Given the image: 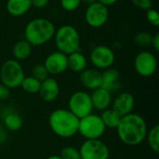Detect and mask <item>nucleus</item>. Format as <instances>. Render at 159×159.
Here are the masks:
<instances>
[{
    "label": "nucleus",
    "mask_w": 159,
    "mask_h": 159,
    "mask_svg": "<svg viewBox=\"0 0 159 159\" xmlns=\"http://www.w3.org/2000/svg\"><path fill=\"white\" fill-rule=\"evenodd\" d=\"M147 130L144 118L134 113L122 116L116 128L119 140L128 146L140 145L145 140Z\"/></svg>",
    "instance_id": "f257e3e1"
},
{
    "label": "nucleus",
    "mask_w": 159,
    "mask_h": 159,
    "mask_svg": "<svg viewBox=\"0 0 159 159\" xmlns=\"http://www.w3.org/2000/svg\"><path fill=\"white\" fill-rule=\"evenodd\" d=\"M79 119L68 109H56L48 116V125L52 132L64 139L74 137L78 131Z\"/></svg>",
    "instance_id": "f03ea898"
},
{
    "label": "nucleus",
    "mask_w": 159,
    "mask_h": 159,
    "mask_svg": "<svg viewBox=\"0 0 159 159\" xmlns=\"http://www.w3.org/2000/svg\"><path fill=\"white\" fill-rule=\"evenodd\" d=\"M56 28L52 21L46 18L30 20L24 29V37L32 47H38L49 42L55 34Z\"/></svg>",
    "instance_id": "7ed1b4c3"
},
{
    "label": "nucleus",
    "mask_w": 159,
    "mask_h": 159,
    "mask_svg": "<svg viewBox=\"0 0 159 159\" xmlns=\"http://www.w3.org/2000/svg\"><path fill=\"white\" fill-rule=\"evenodd\" d=\"M54 38L58 51L65 55L80 50V34L77 29L72 25L65 24L58 28Z\"/></svg>",
    "instance_id": "20e7f679"
},
{
    "label": "nucleus",
    "mask_w": 159,
    "mask_h": 159,
    "mask_svg": "<svg viewBox=\"0 0 159 159\" xmlns=\"http://www.w3.org/2000/svg\"><path fill=\"white\" fill-rule=\"evenodd\" d=\"M25 77L23 67L20 62L15 59L6 61L0 68L1 84L7 87L9 89L20 87V84Z\"/></svg>",
    "instance_id": "39448f33"
},
{
    "label": "nucleus",
    "mask_w": 159,
    "mask_h": 159,
    "mask_svg": "<svg viewBox=\"0 0 159 159\" xmlns=\"http://www.w3.org/2000/svg\"><path fill=\"white\" fill-rule=\"evenodd\" d=\"M106 128L101 119V116L95 114H89L79 119L78 131L85 140H97L104 134Z\"/></svg>",
    "instance_id": "423d86ee"
},
{
    "label": "nucleus",
    "mask_w": 159,
    "mask_h": 159,
    "mask_svg": "<svg viewBox=\"0 0 159 159\" xmlns=\"http://www.w3.org/2000/svg\"><path fill=\"white\" fill-rule=\"evenodd\" d=\"M68 110L78 119L91 114L93 106L90 94L84 90L74 92L68 100Z\"/></svg>",
    "instance_id": "0eeeda50"
},
{
    "label": "nucleus",
    "mask_w": 159,
    "mask_h": 159,
    "mask_svg": "<svg viewBox=\"0 0 159 159\" xmlns=\"http://www.w3.org/2000/svg\"><path fill=\"white\" fill-rule=\"evenodd\" d=\"M81 159H109L110 150L101 139L85 140L78 149Z\"/></svg>",
    "instance_id": "6e6552de"
},
{
    "label": "nucleus",
    "mask_w": 159,
    "mask_h": 159,
    "mask_svg": "<svg viewBox=\"0 0 159 159\" xmlns=\"http://www.w3.org/2000/svg\"><path fill=\"white\" fill-rule=\"evenodd\" d=\"M89 61L95 69L106 70L111 68L116 61L115 51L107 46H96L89 53Z\"/></svg>",
    "instance_id": "1a4fd4ad"
},
{
    "label": "nucleus",
    "mask_w": 159,
    "mask_h": 159,
    "mask_svg": "<svg viewBox=\"0 0 159 159\" xmlns=\"http://www.w3.org/2000/svg\"><path fill=\"white\" fill-rule=\"evenodd\" d=\"M109 19V9L98 1L88 6L85 12V20L92 28L102 27Z\"/></svg>",
    "instance_id": "9d476101"
},
{
    "label": "nucleus",
    "mask_w": 159,
    "mask_h": 159,
    "mask_svg": "<svg viewBox=\"0 0 159 159\" xmlns=\"http://www.w3.org/2000/svg\"><path fill=\"white\" fill-rule=\"evenodd\" d=\"M134 69L136 73L143 77L153 75L157 69V60L150 51H141L134 59Z\"/></svg>",
    "instance_id": "9b49d317"
},
{
    "label": "nucleus",
    "mask_w": 159,
    "mask_h": 159,
    "mask_svg": "<svg viewBox=\"0 0 159 159\" xmlns=\"http://www.w3.org/2000/svg\"><path fill=\"white\" fill-rule=\"evenodd\" d=\"M43 64L45 65L49 75H61L68 69L67 55L58 50L54 51L47 56Z\"/></svg>",
    "instance_id": "f8f14e48"
},
{
    "label": "nucleus",
    "mask_w": 159,
    "mask_h": 159,
    "mask_svg": "<svg viewBox=\"0 0 159 159\" xmlns=\"http://www.w3.org/2000/svg\"><path fill=\"white\" fill-rule=\"evenodd\" d=\"M112 108L121 116L132 113L135 105V99L129 92H120L112 101Z\"/></svg>",
    "instance_id": "ddd939ff"
},
{
    "label": "nucleus",
    "mask_w": 159,
    "mask_h": 159,
    "mask_svg": "<svg viewBox=\"0 0 159 159\" xmlns=\"http://www.w3.org/2000/svg\"><path fill=\"white\" fill-rule=\"evenodd\" d=\"M120 73L115 68H108L102 73V88L108 90L111 94L118 92L121 89Z\"/></svg>",
    "instance_id": "4468645a"
},
{
    "label": "nucleus",
    "mask_w": 159,
    "mask_h": 159,
    "mask_svg": "<svg viewBox=\"0 0 159 159\" xmlns=\"http://www.w3.org/2000/svg\"><path fill=\"white\" fill-rule=\"evenodd\" d=\"M38 93L44 102H52L60 95V85L55 78L48 77L41 82Z\"/></svg>",
    "instance_id": "2eb2a0df"
},
{
    "label": "nucleus",
    "mask_w": 159,
    "mask_h": 159,
    "mask_svg": "<svg viewBox=\"0 0 159 159\" xmlns=\"http://www.w3.org/2000/svg\"><path fill=\"white\" fill-rule=\"evenodd\" d=\"M79 80L85 89L94 90L102 86V73L95 68H86L80 73Z\"/></svg>",
    "instance_id": "dca6fc26"
},
{
    "label": "nucleus",
    "mask_w": 159,
    "mask_h": 159,
    "mask_svg": "<svg viewBox=\"0 0 159 159\" xmlns=\"http://www.w3.org/2000/svg\"><path fill=\"white\" fill-rule=\"evenodd\" d=\"M90 99L93 109L101 112L110 108L113 101L112 94L102 87L92 90V93L90 94Z\"/></svg>",
    "instance_id": "f3484780"
},
{
    "label": "nucleus",
    "mask_w": 159,
    "mask_h": 159,
    "mask_svg": "<svg viewBox=\"0 0 159 159\" xmlns=\"http://www.w3.org/2000/svg\"><path fill=\"white\" fill-rule=\"evenodd\" d=\"M31 7V0H7L6 4L7 11L13 17H21L25 15Z\"/></svg>",
    "instance_id": "a211bd4d"
},
{
    "label": "nucleus",
    "mask_w": 159,
    "mask_h": 159,
    "mask_svg": "<svg viewBox=\"0 0 159 159\" xmlns=\"http://www.w3.org/2000/svg\"><path fill=\"white\" fill-rule=\"evenodd\" d=\"M67 62H68V69H70L74 73L80 74L82 71H84L87 68L88 59L79 50L67 55Z\"/></svg>",
    "instance_id": "6ab92c4d"
},
{
    "label": "nucleus",
    "mask_w": 159,
    "mask_h": 159,
    "mask_svg": "<svg viewBox=\"0 0 159 159\" xmlns=\"http://www.w3.org/2000/svg\"><path fill=\"white\" fill-rule=\"evenodd\" d=\"M32 49H33L32 45L25 39H22V40L17 41L14 44L13 48H12V54L15 60L19 61H24V60H27L31 56Z\"/></svg>",
    "instance_id": "aec40b11"
},
{
    "label": "nucleus",
    "mask_w": 159,
    "mask_h": 159,
    "mask_svg": "<svg viewBox=\"0 0 159 159\" xmlns=\"http://www.w3.org/2000/svg\"><path fill=\"white\" fill-rule=\"evenodd\" d=\"M4 128L9 131H18L23 126V120L20 115L14 111L5 113L3 118Z\"/></svg>",
    "instance_id": "412c9836"
},
{
    "label": "nucleus",
    "mask_w": 159,
    "mask_h": 159,
    "mask_svg": "<svg viewBox=\"0 0 159 159\" xmlns=\"http://www.w3.org/2000/svg\"><path fill=\"white\" fill-rule=\"evenodd\" d=\"M100 116H101V119L102 120L105 128H109V129H116L120 122V119L122 117L113 108H108V109L102 111V115Z\"/></svg>",
    "instance_id": "4be33fe9"
},
{
    "label": "nucleus",
    "mask_w": 159,
    "mask_h": 159,
    "mask_svg": "<svg viewBox=\"0 0 159 159\" xmlns=\"http://www.w3.org/2000/svg\"><path fill=\"white\" fill-rule=\"evenodd\" d=\"M147 141L148 146L150 149L157 154L159 152V126L156 125L147 130V134L145 137Z\"/></svg>",
    "instance_id": "5701e85b"
},
{
    "label": "nucleus",
    "mask_w": 159,
    "mask_h": 159,
    "mask_svg": "<svg viewBox=\"0 0 159 159\" xmlns=\"http://www.w3.org/2000/svg\"><path fill=\"white\" fill-rule=\"evenodd\" d=\"M40 85H41V82L39 80H37L36 78L30 75V76H25L23 78V80L20 84V88L26 93L36 94L39 91Z\"/></svg>",
    "instance_id": "b1692460"
},
{
    "label": "nucleus",
    "mask_w": 159,
    "mask_h": 159,
    "mask_svg": "<svg viewBox=\"0 0 159 159\" xmlns=\"http://www.w3.org/2000/svg\"><path fill=\"white\" fill-rule=\"evenodd\" d=\"M32 76L42 82L49 77V74L43 63H37L32 68Z\"/></svg>",
    "instance_id": "393cba45"
},
{
    "label": "nucleus",
    "mask_w": 159,
    "mask_h": 159,
    "mask_svg": "<svg viewBox=\"0 0 159 159\" xmlns=\"http://www.w3.org/2000/svg\"><path fill=\"white\" fill-rule=\"evenodd\" d=\"M59 156L61 157V159H81L79 150L74 146L63 147L61 150Z\"/></svg>",
    "instance_id": "a878e982"
},
{
    "label": "nucleus",
    "mask_w": 159,
    "mask_h": 159,
    "mask_svg": "<svg viewBox=\"0 0 159 159\" xmlns=\"http://www.w3.org/2000/svg\"><path fill=\"white\" fill-rule=\"evenodd\" d=\"M152 38H153V35L150 33H148V32H140L135 35L134 40H135V42H136V44L138 46H140L142 48H146V47L151 46Z\"/></svg>",
    "instance_id": "bb28decb"
},
{
    "label": "nucleus",
    "mask_w": 159,
    "mask_h": 159,
    "mask_svg": "<svg viewBox=\"0 0 159 159\" xmlns=\"http://www.w3.org/2000/svg\"><path fill=\"white\" fill-rule=\"evenodd\" d=\"M60 3L64 10L72 12L77 9L82 2L81 0H60Z\"/></svg>",
    "instance_id": "cd10ccee"
},
{
    "label": "nucleus",
    "mask_w": 159,
    "mask_h": 159,
    "mask_svg": "<svg viewBox=\"0 0 159 159\" xmlns=\"http://www.w3.org/2000/svg\"><path fill=\"white\" fill-rule=\"evenodd\" d=\"M146 20H148V22L157 27L159 25V15L157 10H156L155 8H150L146 11Z\"/></svg>",
    "instance_id": "c85d7f7f"
},
{
    "label": "nucleus",
    "mask_w": 159,
    "mask_h": 159,
    "mask_svg": "<svg viewBox=\"0 0 159 159\" xmlns=\"http://www.w3.org/2000/svg\"><path fill=\"white\" fill-rule=\"evenodd\" d=\"M131 2L136 7L143 9V10H145V11L152 8V7H153V1L152 0H131Z\"/></svg>",
    "instance_id": "c756f323"
},
{
    "label": "nucleus",
    "mask_w": 159,
    "mask_h": 159,
    "mask_svg": "<svg viewBox=\"0 0 159 159\" xmlns=\"http://www.w3.org/2000/svg\"><path fill=\"white\" fill-rule=\"evenodd\" d=\"M9 96H10V89L5 85L0 83V102L7 100Z\"/></svg>",
    "instance_id": "7c9ffc66"
},
{
    "label": "nucleus",
    "mask_w": 159,
    "mask_h": 159,
    "mask_svg": "<svg viewBox=\"0 0 159 159\" xmlns=\"http://www.w3.org/2000/svg\"><path fill=\"white\" fill-rule=\"evenodd\" d=\"M32 7H34L35 8H44L48 6L49 0H31Z\"/></svg>",
    "instance_id": "2f4dec72"
},
{
    "label": "nucleus",
    "mask_w": 159,
    "mask_h": 159,
    "mask_svg": "<svg viewBox=\"0 0 159 159\" xmlns=\"http://www.w3.org/2000/svg\"><path fill=\"white\" fill-rule=\"evenodd\" d=\"M151 46L153 47V48L155 49V51L158 52L159 51V34H156L155 35H153L152 38V43Z\"/></svg>",
    "instance_id": "473e14b6"
},
{
    "label": "nucleus",
    "mask_w": 159,
    "mask_h": 159,
    "mask_svg": "<svg viewBox=\"0 0 159 159\" xmlns=\"http://www.w3.org/2000/svg\"><path fill=\"white\" fill-rule=\"evenodd\" d=\"M7 140V132L6 129L0 126V144L4 143Z\"/></svg>",
    "instance_id": "72a5a7b5"
},
{
    "label": "nucleus",
    "mask_w": 159,
    "mask_h": 159,
    "mask_svg": "<svg viewBox=\"0 0 159 159\" xmlns=\"http://www.w3.org/2000/svg\"><path fill=\"white\" fill-rule=\"evenodd\" d=\"M97 1L99 3H101V4H102V5H104V6H106L108 7L109 6L115 5L118 0H97Z\"/></svg>",
    "instance_id": "f704fd0d"
},
{
    "label": "nucleus",
    "mask_w": 159,
    "mask_h": 159,
    "mask_svg": "<svg viewBox=\"0 0 159 159\" xmlns=\"http://www.w3.org/2000/svg\"><path fill=\"white\" fill-rule=\"evenodd\" d=\"M81 2L86 3V4H88V5H90V4H92V3L97 2V0H81Z\"/></svg>",
    "instance_id": "c9c22d12"
},
{
    "label": "nucleus",
    "mask_w": 159,
    "mask_h": 159,
    "mask_svg": "<svg viewBox=\"0 0 159 159\" xmlns=\"http://www.w3.org/2000/svg\"><path fill=\"white\" fill-rule=\"evenodd\" d=\"M47 159H61V157L60 156H50V157H48Z\"/></svg>",
    "instance_id": "e433bc0d"
}]
</instances>
